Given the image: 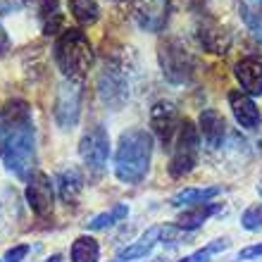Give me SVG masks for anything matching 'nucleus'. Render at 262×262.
<instances>
[{"label":"nucleus","mask_w":262,"mask_h":262,"mask_svg":"<svg viewBox=\"0 0 262 262\" xmlns=\"http://www.w3.org/2000/svg\"><path fill=\"white\" fill-rule=\"evenodd\" d=\"M7 48H10V36H7V31L0 24V53H5Z\"/></svg>","instance_id":"obj_29"},{"label":"nucleus","mask_w":262,"mask_h":262,"mask_svg":"<svg viewBox=\"0 0 262 262\" xmlns=\"http://www.w3.org/2000/svg\"><path fill=\"white\" fill-rule=\"evenodd\" d=\"M217 212H220V205H217V203H203V205L186 207V210L177 217V229H181V231H195V229H200Z\"/></svg>","instance_id":"obj_17"},{"label":"nucleus","mask_w":262,"mask_h":262,"mask_svg":"<svg viewBox=\"0 0 262 262\" xmlns=\"http://www.w3.org/2000/svg\"><path fill=\"white\" fill-rule=\"evenodd\" d=\"M55 186L60 200L62 203H74L79 198V193L83 191V174L79 172V167H67V169H60L55 177Z\"/></svg>","instance_id":"obj_16"},{"label":"nucleus","mask_w":262,"mask_h":262,"mask_svg":"<svg viewBox=\"0 0 262 262\" xmlns=\"http://www.w3.org/2000/svg\"><path fill=\"white\" fill-rule=\"evenodd\" d=\"M21 3H29V0H21Z\"/></svg>","instance_id":"obj_33"},{"label":"nucleus","mask_w":262,"mask_h":262,"mask_svg":"<svg viewBox=\"0 0 262 262\" xmlns=\"http://www.w3.org/2000/svg\"><path fill=\"white\" fill-rule=\"evenodd\" d=\"M53 60L67 79L79 81L93 62V48H91L89 36L83 34L81 29H64L55 38Z\"/></svg>","instance_id":"obj_3"},{"label":"nucleus","mask_w":262,"mask_h":262,"mask_svg":"<svg viewBox=\"0 0 262 262\" xmlns=\"http://www.w3.org/2000/svg\"><path fill=\"white\" fill-rule=\"evenodd\" d=\"M98 98L110 110H119L129 100V81L119 67H105L98 74Z\"/></svg>","instance_id":"obj_9"},{"label":"nucleus","mask_w":262,"mask_h":262,"mask_svg":"<svg viewBox=\"0 0 262 262\" xmlns=\"http://www.w3.org/2000/svg\"><path fill=\"white\" fill-rule=\"evenodd\" d=\"M29 255V246L27 243H19V246H14V248H10L5 253V257H3V262H24Z\"/></svg>","instance_id":"obj_26"},{"label":"nucleus","mask_w":262,"mask_h":262,"mask_svg":"<svg viewBox=\"0 0 262 262\" xmlns=\"http://www.w3.org/2000/svg\"><path fill=\"white\" fill-rule=\"evenodd\" d=\"M198 131H200L203 143H205L210 150H214V148H220L224 136H227V119H224V115H222L220 110L205 107L198 117Z\"/></svg>","instance_id":"obj_14"},{"label":"nucleus","mask_w":262,"mask_h":262,"mask_svg":"<svg viewBox=\"0 0 262 262\" xmlns=\"http://www.w3.org/2000/svg\"><path fill=\"white\" fill-rule=\"evenodd\" d=\"M152 148H155V141L150 131L141 126L122 131L117 150H115V177L129 186L141 184L150 172Z\"/></svg>","instance_id":"obj_1"},{"label":"nucleus","mask_w":262,"mask_h":262,"mask_svg":"<svg viewBox=\"0 0 262 262\" xmlns=\"http://www.w3.org/2000/svg\"><path fill=\"white\" fill-rule=\"evenodd\" d=\"M24 195H27V203L36 217L46 220V217L53 214V207H55V184L50 181V177L46 172H36L27 181Z\"/></svg>","instance_id":"obj_8"},{"label":"nucleus","mask_w":262,"mask_h":262,"mask_svg":"<svg viewBox=\"0 0 262 262\" xmlns=\"http://www.w3.org/2000/svg\"><path fill=\"white\" fill-rule=\"evenodd\" d=\"M179 124H181V117H179V112H177V107H174L172 103L160 100V103L152 105L150 126L167 148H172L174 136H177V131H179Z\"/></svg>","instance_id":"obj_11"},{"label":"nucleus","mask_w":262,"mask_h":262,"mask_svg":"<svg viewBox=\"0 0 262 262\" xmlns=\"http://www.w3.org/2000/svg\"><path fill=\"white\" fill-rule=\"evenodd\" d=\"M69 257H72V262H98L100 260V246L93 236H76L72 243V250H69Z\"/></svg>","instance_id":"obj_21"},{"label":"nucleus","mask_w":262,"mask_h":262,"mask_svg":"<svg viewBox=\"0 0 262 262\" xmlns=\"http://www.w3.org/2000/svg\"><path fill=\"white\" fill-rule=\"evenodd\" d=\"M43 262H62V255H57L55 253V255H50L48 260H43Z\"/></svg>","instance_id":"obj_30"},{"label":"nucleus","mask_w":262,"mask_h":262,"mask_svg":"<svg viewBox=\"0 0 262 262\" xmlns=\"http://www.w3.org/2000/svg\"><path fill=\"white\" fill-rule=\"evenodd\" d=\"M162 231H165L162 227H148L143 234L138 236V241H134L131 246H126V248L119 250V257L134 262V260H141V257L150 255V250L155 248V246L160 243V238H162Z\"/></svg>","instance_id":"obj_15"},{"label":"nucleus","mask_w":262,"mask_h":262,"mask_svg":"<svg viewBox=\"0 0 262 262\" xmlns=\"http://www.w3.org/2000/svg\"><path fill=\"white\" fill-rule=\"evenodd\" d=\"M222 193L220 186H203V188H184L177 195H172V205L174 207H193V205H203L210 203L212 198Z\"/></svg>","instance_id":"obj_19"},{"label":"nucleus","mask_w":262,"mask_h":262,"mask_svg":"<svg viewBox=\"0 0 262 262\" xmlns=\"http://www.w3.org/2000/svg\"><path fill=\"white\" fill-rule=\"evenodd\" d=\"M241 227L246 229V231H253V234L262 231V203H255V205H250L243 210Z\"/></svg>","instance_id":"obj_25"},{"label":"nucleus","mask_w":262,"mask_h":262,"mask_svg":"<svg viewBox=\"0 0 262 262\" xmlns=\"http://www.w3.org/2000/svg\"><path fill=\"white\" fill-rule=\"evenodd\" d=\"M234 76L243 93L250 98L262 96V55H246L234 64Z\"/></svg>","instance_id":"obj_12"},{"label":"nucleus","mask_w":262,"mask_h":262,"mask_svg":"<svg viewBox=\"0 0 262 262\" xmlns=\"http://www.w3.org/2000/svg\"><path fill=\"white\" fill-rule=\"evenodd\" d=\"M227 248H229V241H227V238H214V241H210L207 246L198 248L195 253H191V255H186V257H181L179 262H210L214 255L224 253Z\"/></svg>","instance_id":"obj_24"},{"label":"nucleus","mask_w":262,"mask_h":262,"mask_svg":"<svg viewBox=\"0 0 262 262\" xmlns=\"http://www.w3.org/2000/svg\"><path fill=\"white\" fill-rule=\"evenodd\" d=\"M79 155L91 172L100 174L110 158V134L103 124H93L79 141Z\"/></svg>","instance_id":"obj_7"},{"label":"nucleus","mask_w":262,"mask_h":262,"mask_svg":"<svg viewBox=\"0 0 262 262\" xmlns=\"http://www.w3.org/2000/svg\"><path fill=\"white\" fill-rule=\"evenodd\" d=\"M260 148H262V138H260Z\"/></svg>","instance_id":"obj_32"},{"label":"nucleus","mask_w":262,"mask_h":262,"mask_svg":"<svg viewBox=\"0 0 262 262\" xmlns=\"http://www.w3.org/2000/svg\"><path fill=\"white\" fill-rule=\"evenodd\" d=\"M229 107H231V115H234L236 124L246 131H257L262 126V112L255 105V100L243 93L241 89H231L227 93Z\"/></svg>","instance_id":"obj_10"},{"label":"nucleus","mask_w":262,"mask_h":262,"mask_svg":"<svg viewBox=\"0 0 262 262\" xmlns=\"http://www.w3.org/2000/svg\"><path fill=\"white\" fill-rule=\"evenodd\" d=\"M0 122L10 129L7 148L3 152L5 169L12 172L17 179L29 181L36 174V134L31 119H5Z\"/></svg>","instance_id":"obj_2"},{"label":"nucleus","mask_w":262,"mask_h":262,"mask_svg":"<svg viewBox=\"0 0 262 262\" xmlns=\"http://www.w3.org/2000/svg\"><path fill=\"white\" fill-rule=\"evenodd\" d=\"M69 5V12L74 17L81 27H91L96 24L98 17H100V5L96 0H67Z\"/></svg>","instance_id":"obj_23"},{"label":"nucleus","mask_w":262,"mask_h":262,"mask_svg":"<svg viewBox=\"0 0 262 262\" xmlns=\"http://www.w3.org/2000/svg\"><path fill=\"white\" fill-rule=\"evenodd\" d=\"M81 98H83V89H81V81H76V79H67L64 83L57 86L53 115H55V122L60 129L67 131L79 124V117H81Z\"/></svg>","instance_id":"obj_6"},{"label":"nucleus","mask_w":262,"mask_h":262,"mask_svg":"<svg viewBox=\"0 0 262 262\" xmlns=\"http://www.w3.org/2000/svg\"><path fill=\"white\" fill-rule=\"evenodd\" d=\"M7 138H10V129L0 122V158H3V152H5V148H7Z\"/></svg>","instance_id":"obj_28"},{"label":"nucleus","mask_w":262,"mask_h":262,"mask_svg":"<svg viewBox=\"0 0 262 262\" xmlns=\"http://www.w3.org/2000/svg\"><path fill=\"white\" fill-rule=\"evenodd\" d=\"M110 262H129V260H122V257H119V260H110Z\"/></svg>","instance_id":"obj_31"},{"label":"nucleus","mask_w":262,"mask_h":262,"mask_svg":"<svg viewBox=\"0 0 262 262\" xmlns=\"http://www.w3.org/2000/svg\"><path fill=\"white\" fill-rule=\"evenodd\" d=\"M158 60H160L162 76H165L169 83H174V86L188 83L193 79L195 60H193V55H191V50H188L179 38H167L165 43H160Z\"/></svg>","instance_id":"obj_5"},{"label":"nucleus","mask_w":262,"mask_h":262,"mask_svg":"<svg viewBox=\"0 0 262 262\" xmlns=\"http://www.w3.org/2000/svg\"><path fill=\"white\" fill-rule=\"evenodd\" d=\"M136 21L145 31H162L169 17V0H138L136 5Z\"/></svg>","instance_id":"obj_13"},{"label":"nucleus","mask_w":262,"mask_h":262,"mask_svg":"<svg viewBox=\"0 0 262 262\" xmlns=\"http://www.w3.org/2000/svg\"><path fill=\"white\" fill-rule=\"evenodd\" d=\"M200 145H203V138H200L198 126L188 117H184L174 136L172 155H169V174L174 179H184L195 169L200 160Z\"/></svg>","instance_id":"obj_4"},{"label":"nucleus","mask_w":262,"mask_h":262,"mask_svg":"<svg viewBox=\"0 0 262 262\" xmlns=\"http://www.w3.org/2000/svg\"><path fill=\"white\" fill-rule=\"evenodd\" d=\"M126 217H129V205L117 203V205H112L110 210H105V212L96 214L91 222H86V229H91V231H103V229H110V227H115V224H119V222H124Z\"/></svg>","instance_id":"obj_22"},{"label":"nucleus","mask_w":262,"mask_h":262,"mask_svg":"<svg viewBox=\"0 0 262 262\" xmlns=\"http://www.w3.org/2000/svg\"><path fill=\"white\" fill-rule=\"evenodd\" d=\"M260 257H262V243H253V246H248V248L238 250V255H236V260L253 262V260H260Z\"/></svg>","instance_id":"obj_27"},{"label":"nucleus","mask_w":262,"mask_h":262,"mask_svg":"<svg viewBox=\"0 0 262 262\" xmlns=\"http://www.w3.org/2000/svg\"><path fill=\"white\" fill-rule=\"evenodd\" d=\"M238 17L250 34L262 41V0H238Z\"/></svg>","instance_id":"obj_20"},{"label":"nucleus","mask_w":262,"mask_h":262,"mask_svg":"<svg viewBox=\"0 0 262 262\" xmlns=\"http://www.w3.org/2000/svg\"><path fill=\"white\" fill-rule=\"evenodd\" d=\"M38 21L46 36H60L64 31V12L60 0H43L38 10Z\"/></svg>","instance_id":"obj_18"}]
</instances>
